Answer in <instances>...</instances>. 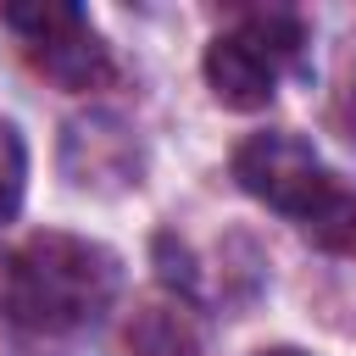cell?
<instances>
[{
	"label": "cell",
	"instance_id": "obj_1",
	"mask_svg": "<svg viewBox=\"0 0 356 356\" xmlns=\"http://www.w3.org/2000/svg\"><path fill=\"white\" fill-rule=\"evenodd\" d=\"M122 284V261L117 250H106L100 239L83 234H28L6 267H0V306L17 328L33 334H72L95 317L111 312Z\"/></svg>",
	"mask_w": 356,
	"mask_h": 356
},
{
	"label": "cell",
	"instance_id": "obj_2",
	"mask_svg": "<svg viewBox=\"0 0 356 356\" xmlns=\"http://www.w3.org/2000/svg\"><path fill=\"white\" fill-rule=\"evenodd\" d=\"M234 178L261 206L295 217L317 245L356 250V189H345L300 134H289V128L250 134L234 150Z\"/></svg>",
	"mask_w": 356,
	"mask_h": 356
},
{
	"label": "cell",
	"instance_id": "obj_3",
	"mask_svg": "<svg viewBox=\"0 0 356 356\" xmlns=\"http://www.w3.org/2000/svg\"><path fill=\"white\" fill-rule=\"evenodd\" d=\"M306 28L295 11H250L206 50V83L234 111H261L289 67H300Z\"/></svg>",
	"mask_w": 356,
	"mask_h": 356
},
{
	"label": "cell",
	"instance_id": "obj_4",
	"mask_svg": "<svg viewBox=\"0 0 356 356\" xmlns=\"http://www.w3.org/2000/svg\"><path fill=\"white\" fill-rule=\"evenodd\" d=\"M0 22L17 33L22 56L61 89H100L111 78V56L100 33L89 28L83 6L67 0H33V6H6Z\"/></svg>",
	"mask_w": 356,
	"mask_h": 356
},
{
	"label": "cell",
	"instance_id": "obj_5",
	"mask_svg": "<svg viewBox=\"0 0 356 356\" xmlns=\"http://www.w3.org/2000/svg\"><path fill=\"white\" fill-rule=\"evenodd\" d=\"M128 350L134 356H200V328L189 306L156 295V300H139V312L128 317Z\"/></svg>",
	"mask_w": 356,
	"mask_h": 356
},
{
	"label": "cell",
	"instance_id": "obj_6",
	"mask_svg": "<svg viewBox=\"0 0 356 356\" xmlns=\"http://www.w3.org/2000/svg\"><path fill=\"white\" fill-rule=\"evenodd\" d=\"M22 184H28V150H22V134L11 122H0V222L17 217L22 206Z\"/></svg>",
	"mask_w": 356,
	"mask_h": 356
},
{
	"label": "cell",
	"instance_id": "obj_7",
	"mask_svg": "<svg viewBox=\"0 0 356 356\" xmlns=\"http://www.w3.org/2000/svg\"><path fill=\"white\" fill-rule=\"evenodd\" d=\"M345 106H350V139H356V72L345 78Z\"/></svg>",
	"mask_w": 356,
	"mask_h": 356
},
{
	"label": "cell",
	"instance_id": "obj_8",
	"mask_svg": "<svg viewBox=\"0 0 356 356\" xmlns=\"http://www.w3.org/2000/svg\"><path fill=\"white\" fill-rule=\"evenodd\" d=\"M256 356H306V350H289V345H278V350H256Z\"/></svg>",
	"mask_w": 356,
	"mask_h": 356
}]
</instances>
